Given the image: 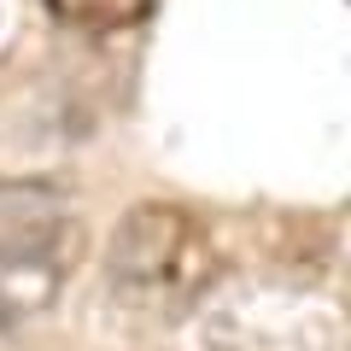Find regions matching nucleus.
<instances>
[{
  "label": "nucleus",
  "mask_w": 351,
  "mask_h": 351,
  "mask_svg": "<svg viewBox=\"0 0 351 351\" xmlns=\"http://www.w3.org/2000/svg\"><path fill=\"white\" fill-rule=\"evenodd\" d=\"M188 252V211L176 205H129L112 223V240H106V269L129 287H152V281H170L176 263Z\"/></svg>",
  "instance_id": "obj_1"
},
{
  "label": "nucleus",
  "mask_w": 351,
  "mask_h": 351,
  "mask_svg": "<svg viewBox=\"0 0 351 351\" xmlns=\"http://www.w3.org/2000/svg\"><path fill=\"white\" fill-rule=\"evenodd\" d=\"M64 223L59 217H0V263L6 269H36L59 252Z\"/></svg>",
  "instance_id": "obj_2"
},
{
  "label": "nucleus",
  "mask_w": 351,
  "mask_h": 351,
  "mask_svg": "<svg viewBox=\"0 0 351 351\" xmlns=\"http://www.w3.org/2000/svg\"><path fill=\"white\" fill-rule=\"evenodd\" d=\"M0 328H12V304L6 299H0Z\"/></svg>",
  "instance_id": "obj_3"
}]
</instances>
